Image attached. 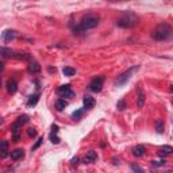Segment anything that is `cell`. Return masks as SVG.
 Returning <instances> with one entry per match:
<instances>
[{
    "label": "cell",
    "mask_w": 173,
    "mask_h": 173,
    "mask_svg": "<svg viewBox=\"0 0 173 173\" xmlns=\"http://www.w3.org/2000/svg\"><path fill=\"white\" fill-rule=\"evenodd\" d=\"M152 38L154 41H168L173 38V27L168 23H160L152 31Z\"/></svg>",
    "instance_id": "1"
},
{
    "label": "cell",
    "mask_w": 173,
    "mask_h": 173,
    "mask_svg": "<svg viewBox=\"0 0 173 173\" xmlns=\"http://www.w3.org/2000/svg\"><path fill=\"white\" fill-rule=\"evenodd\" d=\"M99 20H100V18H99V15H96V14H88V15H84L81 18V20H80L79 27L74 28V31L77 30L79 33H81V31L95 28L97 24H99Z\"/></svg>",
    "instance_id": "2"
},
{
    "label": "cell",
    "mask_w": 173,
    "mask_h": 173,
    "mask_svg": "<svg viewBox=\"0 0 173 173\" xmlns=\"http://www.w3.org/2000/svg\"><path fill=\"white\" fill-rule=\"evenodd\" d=\"M138 20H139V18H138L137 14L127 11L116 20V26H119L122 28H130V27H134L138 23Z\"/></svg>",
    "instance_id": "3"
},
{
    "label": "cell",
    "mask_w": 173,
    "mask_h": 173,
    "mask_svg": "<svg viewBox=\"0 0 173 173\" xmlns=\"http://www.w3.org/2000/svg\"><path fill=\"white\" fill-rule=\"evenodd\" d=\"M137 70H138V66H133V68H130V69H127L126 72H123L120 76L116 79L115 84H116V85H123V84H126V82H127L128 80L131 79L133 73H134V72H137Z\"/></svg>",
    "instance_id": "4"
},
{
    "label": "cell",
    "mask_w": 173,
    "mask_h": 173,
    "mask_svg": "<svg viewBox=\"0 0 173 173\" xmlns=\"http://www.w3.org/2000/svg\"><path fill=\"white\" fill-rule=\"evenodd\" d=\"M27 120H28V116H27V115L19 116V118L16 119V120L11 125V131H12V134H19V130H20V127H22V126H23Z\"/></svg>",
    "instance_id": "5"
},
{
    "label": "cell",
    "mask_w": 173,
    "mask_h": 173,
    "mask_svg": "<svg viewBox=\"0 0 173 173\" xmlns=\"http://www.w3.org/2000/svg\"><path fill=\"white\" fill-rule=\"evenodd\" d=\"M103 84H104V77L103 76L95 77V79L89 82V89H91L92 92H100L101 88H103Z\"/></svg>",
    "instance_id": "6"
},
{
    "label": "cell",
    "mask_w": 173,
    "mask_h": 173,
    "mask_svg": "<svg viewBox=\"0 0 173 173\" xmlns=\"http://www.w3.org/2000/svg\"><path fill=\"white\" fill-rule=\"evenodd\" d=\"M57 93L60 95L61 97H73V96H74V92L72 91V88H70L69 84L61 85L60 88L57 89Z\"/></svg>",
    "instance_id": "7"
},
{
    "label": "cell",
    "mask_w": 173,
    "mask_h": 173,
    "mask_svg": "<svg viewBox=\"0 0 173 173\" xmlns=\"http://www.w3.org/2000/svg\"><path fill=\"white\" fill-rule=\"evenodd\" d=\"M6 88H7V92L11 95H14L16 91H18V82H16L15 79H9L6 84Z\"/></svg>",
    "instance_id": "8"
},
{
    "label": "cell",
    "mask_w": 173,
    "mask_h": 173,
    "mask_svg": "<svg viewBox=\"0 0 173 173\" xmlns=\"http://www.w3.org/2000/svg\"><path fill=\"white\" fill-rule=\"evenodd\" d=\"M15 36H16L15 30H6L1 34V39H3L4 42H11V41L15 39Z\"/></svg>",
    "instance_id": "9"
},
{
    "label": "cell",
    "mask_w": 173,
    "mask_h": 173,
    "mask_svg": "<svg viewBox=\"0 0 173 173\" xmlns=\"http://www.w3.org/2000/svg\"><path fill=\"white\" fill-rule=\"evenodd\" d=\"M82 104H84V108L89 109V108H93V107H95L96 100H95L92 96H89V95H85L84 99H82Z\"/></svg>",
    "instance_id": "10"
},
{
    "label": "cell",
    "mask_w": 173,
    "mask_h": 173,
    "mask_svg": "<svg viewBox=\"0 0 173 173\" xmlns=\"http://www.w3.org/2000/svg\"><path fill=\"white\" fill-rule=\"evenodd\" d=\"M97 160V154L96 152H93V150H89V152H87V154H85L84 157V164H92V162H95Z\"/></svg>",
    "instance_id": "11"
},
{
    "label": "cell",
    "mask_w": 173,
    "mask_h": 173,
    "mask_svg": "<svg viewBox=\"0 0 173 173\" xmlns=\"http://www.w3.org/2000/svg\"><path fill=\"white\" fill-rule=\"evenodd\" d=\"M28 72L30 73H33V74H36V73H39L41 72V65L36 62V61H34V60H31L30 61V64H28Z\"/></svg>",
    "instance_id": "12"
},
{
    "label": "cell",
    "mask_w": 173,
    "mask_h": 173,
    "mask_svg": "<svg viewBox=\"0 0 173 173\" xmlns=\"http://www.w3.org/2000/svg\"><path fill=\"white\" fill-rule=\"evenodd\" d=\"M9 155H11V158L14 161H18V160H22V158L24 157V150L23 149H15V150H12V152H9Z\"/></svg>",
    "instance_id": "13"
},
{
    "label": "cell",
    "mask_w": 173,
    "mask_h": 173,
    "mask_svg": "<svg viewBox=\"0 0 173 173\" xmlns=\"http://www.w3.org/2000/svg\"><path fill=\"white\" fill-rule=\"evenodd\" d=\"M145 153H146V147L143 145H137L133 147V154L135 157H142V155H145Z\"/></svg>",
    "instance_id": "14"
},
{
    "label": "cell",
    "mask_w": 173,
    "mask_h": 173,
    "mask_svg": "<svg viewBox=\"0 0 173 173\" xmlns=\"http://www.w3.org/2000/svg\"><path fill=\"white\" fill-rule=\"evenodd\" d=\"M173 153V147H170V146H162V147H160L157 152V154L160 155V157H166V155L172 154Z\"/></svg>",
    "instance_id": "15"
},
{
    "label": "cell",
    "mask_w": 173,
    "mask_h": 173,
    "mask_svg": "<svg viewBox=\"0 0 173 173\" xmlns=\"http://www.w3.org/2000/svg\"><path fill=\"white\" fill-rule=\"evenodd\" d=\"M0 155H1V158H6L7 155H8V142H7L6 139L1 141V143H0Z\"/></svg>",
    "instance_id": "16"
},
{
    "label": "cell",
    "mask_w": 173,
    "mask_h": 173,
    "mask_svg": "<svg viewBox=\"0 0 173 173\" xmlns=\"http://www.w3.org/2000/svg\"><path fill=\"white\" fill-rule=\"evenodd\" d=\"M137 106L138 108H142L145 106V91L142 88L138 91V99H137Z\"/></svg>",
    "instance_id": "17"
},
{
    "label": "cell",
    "mask_w": 173,
    "mask_h": 173,
    "mask_svg": "<svg viewBox=\"0 0 173 173\" xmlns=\"http://www.w3.org/2000/svg\"><path fill=\"white\" fill-rule=\"evenodd\" d=\"M154 127H155V131H157L158 134L164 133V122H162V119H155Z\"/></svg>",
    "instance_id": "18"
},
{
    "label": "cell",
    "mask_w": 173,
    "mask_h": 173,
    "mask_svg": "<svg viewBox=\"0 0 173 173\" xmlns=\"http://www.w3.org/2000/svg\"><path fill=\"white\" fill-rule=\"evenodd\" d=\"M66 106H68V101L65 99H57V101H55V109L57 111H62Z\"/></svg>",
    "instance_id": "19"
},
{
    "label": "cell",
    "mask_w": 173,
    "mask_h": 173,
    "mask_svg": "<svg viewBox=\"0 0 173 173\" xmlns=\"http://www.w3.org/2000/svg\"><path fill=\"white\" fill-rule=\"evenodd\" d=\"M62 73H64V76H66V77H72L76 74V69H73V68H70V66H65L64 69H62Z\"/></svg>",
    "instance_id": "20"
},
{
    "label": "cell",
    "mask_w": 173,
    "mask_h": 173,
    "mask_svg": "<svg viewBox=\"0 0 173 173\" xmlns=\"http://www.w3.org/2000/svg\"><path fill=\"white\" fill-rule=\"evenodd\" d=\"M38 100H39V93H35L33 95V96L28 97V100H27V106H35L36 103H38Z\"/></svg>",
    "instance_id": "21"
},
{
    "label": "cell",
    "mask_w": 173,
    "mask_h": 173,
    "mask_svg": "<svg viewBox=\"0 0 173 173\" xmlns=\"http://www.w3.org/2000/svg\"><path fill=\"white\" fill-rule=\"evenodd\" d=\"M1 55L3 57H15V52L11 50V49H7V47H1Z\"/></svg>",
    "instance_id": "22"
},
{
    "label": "cell",
    "mask_w": 173,
    "mask_h": 173,
    "mask_svg": "<svg viewBox=\"0 0 173 173\" xmlns=\"http://www.w3.org/2000/svg\"><path fill=\"white\" fill-rule=\"evenodd\" d=\"M14 58H18V60H30L31 61V55L28 53H15V57Z\"/></svg>",
    "instance_id": "23"
},
{
    "label": "cell",
    "mask_w": 173,
    "mask_h": 173,
    "mask_svg": "<svg viewBox=\"0 0 173 173\" xmlns=\"http://www.w3.org/2000/svg\"><path fill=\"white\" fill-rule=\"evenodd\" d=\"M58 133H54V131H52V134H50V141H52L54 145H58L60 143V137L57 135Z\"/></svg>",
    "instance_id": "24"
},
{
    "label": "cell",
    "mask_w": 173,
    "mask_h": 173,
    "mask_svg": "<svg viewBox=\"0 0 173 173\" xmlns=\"http://www.w3.org/2000/svg\"><path fill=\"white\" fill-rule=\"evenodd\" d=\"M130 168L134 170V173H145V170H143L138 164H130Z\"/></svg>",
    "instance_id": "25"
},
{
    "label": "cell",
    "mask_w": 173,
    "mask_h": 173,
    "mask_svg": "<svg viewBox=\"0 0 173 173\" xmlns=\"http://www.w3.org/2000/svg\"><path fill=\"white\" fill-rule=\"evenodd\" d=\"M42 142H43V138H38V139H36V142H35V145L31 147V150H33V152H34V150H36L41 145H42Z\"/></svg>",
    "instance_id": "26"
},
{
    "label": "cell",
    "mask_w": 173,
    "mask_h": 173,
    "mask_svg": "<svg viewBox=\"0 0 173 173\" xmlns=\"http://www.w3.org/2000/svg\"><path fill=\"white\" fill-rule=\"evenodd\" d=\"M166 164V161L165 160H161V161H152V165L153 166H164V165Z\"/></svg>",
    "instance_id": "27"
},
{
    "label": "cell",
    "mask_w": 173,
    "mask_h": 173,
    "mask_svg": "<svg viewBox=\"0 0 173 173\" xmlns=\"http://www.w3.org/2000/svg\"><path fill=\"white\" fill-rule=\"evenodd\" d=\"M82 115V109H79V111H74V112L72 114V118L73 119H80Z\"/></svg>",
    "instance_id": "28"
},
{
    "label": "cell",
    "mask_w": 173,
    "mask_h": 173,
    "mask_svg": "<svg viewBox=\"0 0 173 173\" xmlns=\"http://www.w3.org/2000/svg\"><path fill=\"white\" fill-rule=\"evenodd\" d=\"M116 107H118V109L123 111V109L126 108V103H125V100H119V101H118V104H116Z\"/></svg>",
    "instance_id": "29"
},
{
    "label": "cell",
    "mask_w": 173,
    "mask_h": 173,
    "mask_svg": "<svg viewBox=\"0 0 173 173\" xmlns=\"http://www.w3.org/2000/svg\"><path fill=\"white\" fill-rule=\"evenodd\" d=\"M27 134L30 135V137H36V130L35 128H33V127H30L27 130Z\"/></svg>",
    "instance_id": "30"
},
{
    "label": "cell",
    "mask_w": 173,
    "mask_h": 173,
    "mask_svg": "<svg viewBox=\"0 0 173 173\" xmlns=\"http://www.w3.org/2000/svg\"><path fill=\"white\" fill-rule=\"evenodd\" d=\"M70 165H72V166H77V165H79V157H73L72 160H70Z\"/></svg>",
    "instance_id": "31"
},
{
    "label": "cell",
    "mask_w": 173,
    "mask_h": 173,
    "mask_svg": "<svg viewBox=\"0 0 173 173\" xmlns=\"http://www.w3.org/2000/svg\"><path fill=\"white\" fill-rule=\"evenodd\" d=\"M112 164L114 165H119V164H120V160H119L118 157H114L112 158Z\"/></svg>",
    "instance_id": "32"
},
{
    "label": "cell",
    "mask_w": 173,
    "mask_h": 173,
    "mask_svg": "<svg viewBox=\"0 0 173 173\" xmlns=\"http://www.w3.org/2000/svg\"><path fill=\"white\" fill-rule=\"evenodd\" d=\"M14 141H15V142H19V134H14Z\"/></svg>",
    "instance_id": "33"
},
{
    "label": "cell",
    "mask_w": 173,
    "mask_h": 173,
    "mask_svg": "<svg viewBox=\"0 0 173 173\" xmlns=\"http://www.w3.org/2000/svg\"><path fill=\"white\" fill-rule=\"evenodd\" d=\"M170 91H172V92H173V85H170Z\"/></svg>",
    "instance_id": "34"
},
{
    "label": "cell",
    "mask_w": 173,
    "mask_h": 173,
    "mask_svg": "<svg viewBox=\"0 0 173 173\" xmlns=\"http://www.w3.org/2000/svg\"><path fill=\"white\" fill-rule=\"evenodd\" d=\"M166 173H173V170H168V172Z\"/></svg>",
    "instance_id": "35"
}]
</instances>
